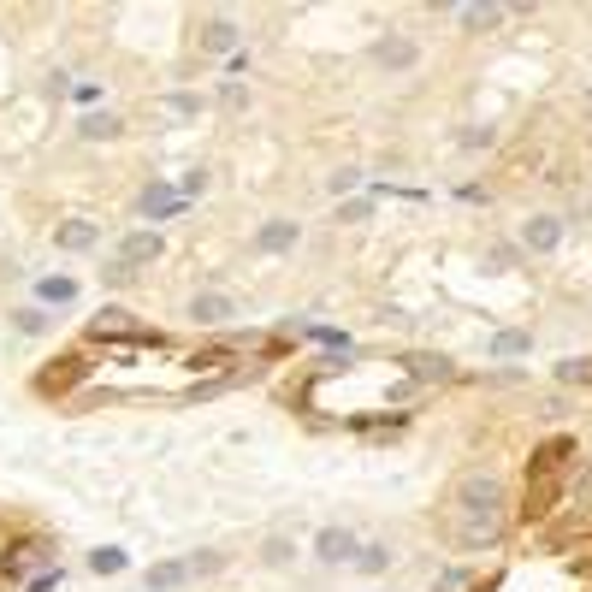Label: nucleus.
Masks as SVG:
<instances>
[{"instance_id":"obj_1","label":"nucleus","mask_w":592,"mask_h":592,"mask_svg":"<svg viewBox=\"0 0 592 592\" xmlns=\"http://www.w3.org/2000/svg\"><path fill=\"white\" fill-rule=\"evenodd\" d=\"M456 510H462V521H497V510H504V492H497V480H462V492H456Z\"/></svg>"},{"instance_id":"obj_2","label":"nucleus","mask_w":592,"mask_h":592,"mask_svg":"<svg viewBox=\"0 0 592 592\" xmlns=\"http://www.w3.org/2000/svg\"><path fill=\"white\" fill-rule=\"evenodd\" d=\"M521 243H527L533 255H551L557 243H563V219H551V214H533L527 225H521Z\"/></svg>"},{"instance_id":"obj_3","label":"nucleus","mask_w":592,"mask_h":592,"mask_svg":"<svg viewBox=\"0 0 592 592\" xmlns=\"http://www.w3.org/2000/svg\"><path fill=\"white\" fill-rule=\"evenodd\" d=\"M296 249V219H267L255 231V255H285Z\"/></svg>"},{"instance_id":"obj_4","label":"nucleus","mask_w":592,"mask_h":592,"mask_svg":"<svg viewBox=\"0 0 592 592\" xmlns=\"http://www.w3.org/2000/svg\"><path fill=\"white\" fill-rule=\"evenodd\" d=\"M374 59H379V65H385V72H409L414 59H421V48H414L409 36H379Z\"/></svg>"},{"instance_id":"obj_5","label":"nucleus","mask_w":592,"mask_h":592,"mask_svg":"<svg viewBox=\"0 0 592 592\" xmlns=\"http://www.w3.org/2000/svg\"><path fill=\"white\" fill-rule=\"evenodd\" d=\"M142 214L148 219H172V214H184V196H178L172 184H148V190H142Z\"/></svg>"},{"instance_id":"obj_6","label":"nucleus","mask_w":592,"mask_h":592,"mask_svg":"<svg viewBox=\"0 0 592 592\" xmlns=\"http://www.w3.org/2000/svg\"><path fill=\"white\" fill-rule=\"evenodd\" d=\"M201 54H237V24L231 19H208L201 24Z\"/></svg>"},{"instance_id":"obj_7","label":"nucleus","mask_w":592,"mask_h":592,"mask_svg":"<svg viewBox=\"0 0 592 592\" xmlns=\"http://www.w3.org/2000/svg\"><path fill=\"white\" fill-rule=\"evenodd\" d=\"M315 551H320V563H355V539L344 527H326L315 539Z\"/></svg>"},{"instance_id":"obj_8","label":"nucleus","mask_w":592,"mask_h":592,"mask_svg":"<svg viewBox=\"0 0 592 592\" xmlns=\"http://www.w3.org/2000/svg\"><path fill=\"white\" fill-rule=\"evenodd\" d=\"M118 255L125 261H160L166 255V243H160V231H131L125 243H118Z\"/></svg>"},{"instance_id":"obj_9","label":"nucleus","mask_w":592,"mask_h":592,"mask_svg":"<svg viewBox=\"0 0 592 592\" xmlns=\"http://www.w3.org/2000/svg\"><path fill=\"white\" fill-rule=\"evenodd\" d=\"M190 315H196L201 326H219V320H231V296H219V291H201L196 302H190Z\"/></svg>"},{"instance_id":"obj_10","label":"nucleus","mask_w":592,"mask_h":592,"mask_svg":"<svg viewBox=\"0 0 592 592\" xmlns=\"http://www.w3.org/2000/svg\"><path fill=\"white\" fill-rule=\"evenodd\" d=\"M54 237H59V249H95V237H101V231L89 225V219H59V231H54Z\"/></svg>"},{"instance_id":"obj_11","label":"nucleus","mask_w":592,"mask_h":592,"mask_svg":"<svg viewBox=\"0 0 592 592\" xmlns=\"http://www.w3.org/2000/svg\"><path fill=\"white\" fill-rule=\"evenodd\" d=\"M190 563H155V569H148V592H172V587H184V581H190Z\"/></svg>"},{"instance_id":"obj_12","label":"nucleus","mask_w":592,"mask_h":592,"mask_svg":"<svg viewBox=\"0 0 592 592\" xmlns=\"http://www.w3.org/2000/svg\"><path fill=\"white\" fill-rule=\"evenodd\" d=\"M89 332H95V338H142L137 326H131V320H125V315H113V308L89 320Z\"/></svg>"},{"instance_id":"obj_13","label":"nucleus","mask_w":592,"mask_h":592,"mask_svg":"<svg viewBox=\"0 0 592 592\" xmlns=\"http://www.w3.org/2000/svg\"><path fill=\"white\" fill-rule=\"evenodd\" d=\"M504 6H462V30H497Z\"/></svg>"},{"instance_id":"obj_14","label":"nucleus","mask_w":592,"mask_h":592,"mask_svg":"<svg viewBox=\"0 0 592 592\" xmlns=\"http://www.w3.org/2000/svg\"><path fill=\"white\" fill-rule=\"evenodd\" d=\"M78 131H83L89 142H101V137H118V118H113V113H83V118H78Z\"/></svg>"},{"instance_id":"obj_15","label":"nucleus","mask_w":592,"mask_h":592,"mask_svg":"<svg viewBox=\"0 0 592 592\" xmlns=\"http://www.w3.org/2000/svg\"><path fill=\"white\" fill-rule=\"evenodd\" d=\"M36 296H42V302H78V285H72V278H42V285H36Z\"/></svg>"},{"instance_id":"obj_16","label":"nucleus","mask_w":592,"mask_h":592,"mask_svg":"<svg viewBox=\"0 0 592 592\" xmlns=\"http://www.w3.org/2000/svg\"><path fill=\"white\" fill-rule=\"evenodd\" d=\"M78 374H83V361H65V368H48V374H42V391H65V385H72Z\"/></svg>"},{"instance_id":"obj_17","label":"nucleus","mask_w":592,"mask_h":592,"mask_svg":"<svg viewBox=\"0 0 592 592\" xmlns=\"http://www.w3.org/2000/svg\"><path fill=\"white\" fill-rule=\"evenodd\" d=\"M527 350H533L527 332H497L492 338V355H527Z\"/></svg>"},{"instance_id":"obj_18","label":"nucleus","mask_w":592,"mask_h":592,"mask_svg":"<svg viewBox=\"0 0 592 592\" xmlns=\"http://www.w3.org/2000/svg\"><path fill=\"white\" fill-rule=\"evenodd\" d=\"M409 368H414L421 379H451V361H444V355H414Z\"/></svg>"},{"instance_id":"obj_19","label":"nucleus","mask_w":592,"mask_h":592,"mask_svg":"<svg viewBox=\"0 0 592 592\" xmlns=\"http://www.w3.org/2000/svg\"><path fill=\"white\" fill-rule=\"evenodd\" d=\"M497 521H462V545H492Z\"/></svg>"},{"instance_id":"obj_20","label":"nucleus","mask_w":592,"mask_h":592,"mask_svg":"<svg viewBox=\"0 0 592 592\" xmlns=\"http://www.w3.org/2000/svg\"><path fill=\"white\" fill-rule=\"evenodd\" d=\"M89 569H95V574H118V569H125V551H107V545H101V551L89 557Z\"/></svg>"},{"instance_id":"obj_21","label":"nucleus","mask_w":592,"mask_h":592,"mask_svg":"<svg viewBox=\"0 0 592 592\" xmlns=\"http://www.w3.org/2000/svg\"><path fill=\"white\" fill-rule=\"evenodd\" d=\"M355 563H361V569H385L391 551H385V545H368V551H355Z\"/></svg>"},{"instance_id":"obj_22","label":"nucleus","mask_w":592,"mask_h":592,"mask_svg":"<svg viewBox=\"0 0 592 592\" xmlns=\"http://www.w3.org/2000/svg\"><path fill=\"white\" fill-rule=\"evenodd\" d=\"M166 113H201V101H196V95H184V89H178V95H166Z\"/></svg>"},{"instance_id":"obj_23","label":"nucleus","mask_w":592,"mask_h":592,"mask_svg":"<svg viewBox=\"0 0 592 592\" xmlns=\"http://www.w3.org/2000/svg\"><path fill=\"white\" fill-rule=\"evenodd\" d=\"M19 326L24 332H48V315L42 308H19Z\"/></svg>"},{"instance_id":"obj_24","label":"nucleus","mask_w":592,"mask_h":592,"mask_svg":"<svg viewBox=\"0 0 592 592\" xmlns=\"http://www.w3.org/2000/svg\"><path fill=\"white\" fill-rule=\"evenodd\" d=\"M557 374H563V379H581V385H587V379H592V361H563Z\"/></svg>"},{"instance_id":"obj_25","label":"nucleus","mask_w":592,"mask_h":592,"mask_svg":"<svg viewBox=\"0 0 592 592\" xmlns=\"http://www.w3.org/2000/svg\"><path fill=\"white\" fill-rule=\"evenodd\" d=\"M355 184H361V172H355V166H344V172H332V190H338V196H344V190H355Z\"/></svg>"},{"instance_id":"obj_26","label":"nucleus","mask_w":592,"mask_h":592,"mask_svg":"<svg viewBox=\"0 0 592 592\" xmlns=\"http://www.w3.org/2000/svg\"><path fill=\"white\" fill-rule=\"evenodd\" d=\"M438 587L456 592V587H468V574H462V569H444V574H438Z\"/></svg>"}]
</instances>
